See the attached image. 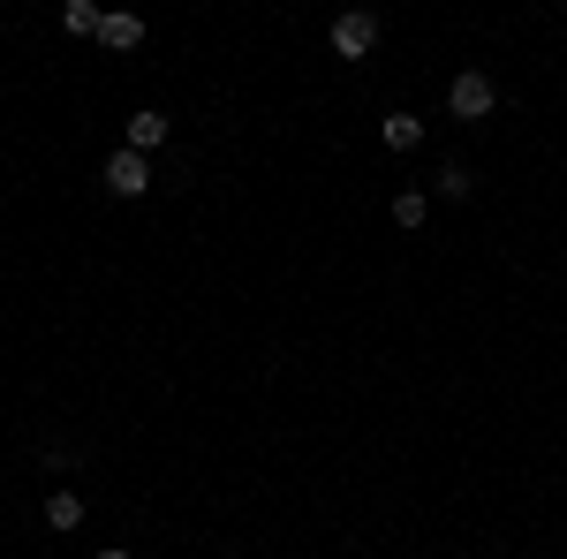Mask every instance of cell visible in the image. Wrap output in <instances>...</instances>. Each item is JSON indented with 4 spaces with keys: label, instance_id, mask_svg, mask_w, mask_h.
<instances>
[{
    "label": "cell",
    "instance_id": "obj_1",
    "mask_svg": "<svg viewBox=\"0 0 567 559\" xmlns=\"http://www.w3.org/2000/svg\"><path fill=\"white\" fill-rule=\"evenodd\" d=\"M492 99H499V91H492V76H484V69H462V76L446 84V106H454V122H484V114H492Z\"/></svg>",
    "mask_w": 567,
    "mask_h": 559
},
{
    "label": "cell",
    "instance_id": "obj_2",
    "mask_svg": "<svg viewBox=\"0 0 567 559\" xmlns=\"http://www.w3.org/2000/svg\"><path fill=\"white\" fill-rule=\"evenodd\" d=\"M371 45H379V15H363V8H349V15L333 23V53H341V61H363Z\"/></svg>",
    "mask_w": 567,
    "mask_h": 559
},
{
    "label": "cell",
    "instance_id": "obj_3",
    "mask_svg": "<svg viewBox=\"0 0 567 559\" xmlns=\"http://www.w3.org/2000/svg\"><path fill=\"white\" fill-rule=\"evenodd\" d=\"M106 189H114V197H144V189H152V167H144V152H130V144H122V152L106 159Z\"/></svg>",
    "mask_w": 567,
    "mask_h": 559
},
{
    "label": "cell",
    "instance_id": "obj_4",
    "mask_svg": "<svg viewBox=\"0 0 567 559\" xmlns=\"http://www.w3.org/2000/svg\"><path fill=\"white\" fill-rule=\"evenodd\" d=\"M99 45L130 53V45H144V23H136V15H106V23H99Z\"/></svg>",
    "mask_w": 567,
    "mask_h": 559
},
{
    "label": "cell",
    "instance_id": "obj_5",
    "mask_svg": "<svg viewBox=\"0 0 567 559\" xmlns=\"http://www.w3.org/2000/svg\"><path fill=\"white\" fill-rule=\"evenodd\" d=\"M152 144H167V114H130V152H152Z\"/></svg>",
    "mask_w": 567,
    "mask_h": 559
},
{
    "label": "cell",
    "instance_id": "obj_6",
    "mask_svg": "<svg viewBox=\"0 0 567 559\" xmlns=\"http://www.w3.org/2000/svg\"><path fill=\"white\" fill-rule=\"evenodd\" d=\"M45 521L53 529H84V491H53L45 499Z\"/></svg>",
    "mask_w": 567,
    "mask_h": 559
},
{
    "label": "cell",
    "instance_id": "obj_7",
    "mask_svg": "<svg viewBox=\"0 0 567 559\" xmlns=\"http://www.w3.org/2000/svg\"><path fill=\"white\" fill-rule=\"evenodd\" d=\"M424 144V122L416 114H386V152H416Z\"/></svg>",
    "mask_w": 567,
    "mask_h": 559
},
{
    "label": "cell",
    "instance_id": "obj_8",
    "mask_svg": "<svg viewBox=\"0 0 567 559\" xmlns=\"http://www.w3.org/2000/svg\"><path fill=\"white\" fill-rule=\"evenodd\" d=\"M61 23H69L76 39H99V23H106V8H91V0H69V8H61Z\"/></svg>",
    "mask_w": 567,
    "mask_h": 559
},
{
    "label": "cell",
    "instance_id": "obj_9",
    "mask_svg": "<svg viewBox=\"0 0 567 559\" xmlns=\"http://www.w3.org/2000/svg\"><path fill=\"white\" fill-rule=\"evenodd\" d=\"M424 213H432L424 189H401V197H393V227H424Z\"/></svg>",
    "mask_w": 567,
    "mask_h": 559
},
{
    "label": "cell",
    "instance_id": "obj_10",
    "mask_svg": "<svg viewBox=\"0 0 567 559\" xmlns=\"http://www.w3.org/2000/svg\"><path fill=\"white\" fill-rule=\"evenodd\" d=\"M439 197H470V167H446V174H439Z\"/></svg>",
    "mask_w": 567,
    "mask_h": 559
},
{
    "label": "cell",
    "instance_id": "obj_11",
    "mask_svg": "<svg viewBox=\"0 0 567 559\" xmlns=\"http://www.w3.org/2000/svg\"><path fill=\"white\" fill-rule=\"evenodd\" d=\"M99 559H130V552H122V545H106V552H99Z\"/></svg>",
    "mask_w": 567,
    "mask_h": 559
}]
</instances>
